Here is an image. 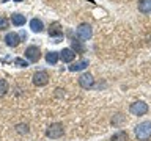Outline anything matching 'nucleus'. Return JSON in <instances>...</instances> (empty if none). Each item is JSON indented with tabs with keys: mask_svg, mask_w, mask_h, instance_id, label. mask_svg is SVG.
<instances>
[{
	"mask_svg": "<svg viewBox=\"0 0 151 141\" xmlns=\"http://www.w3.org/2000/svg\"><path fill=\"white\" fill-rule=\"evenodd\" d=\"M135 136H137L140 141L150 140V138H151V122H150V121L140 122V124L135 127Z\"/></svg>",
	"mask_w": 151,
	"mask_h": 141,
	"instance_id": "1",
	"label": "nucleus"
},
{
	"mask_svg": "<svg viewBox=\"0 0 151 141\" xmlns=\"http://www.w3.org/2000/svg\"><path fill=\"white\" fill-rule=\"evenodd\" d=\"M76 35H77V38L83 42V41H88L90 38H91L93 30H91V27H90L88 24H80V25L77 27V31H76Z\"/></svg>",
	"mask_w": 151,
	"mask_h": 141,
	"instance_id": "2",
	"label": "nucleus"
},
{
	"mask_svg": "<svg viewBox=\"0 0 151 141\" xmlns=\"http://www.w3.org/2000/svg\"><path fill=\"white\" fill-rule=\"evenodd\" d=\"M25 58L28 61H32V63H36V61H40L41 58V52L38 49L36 46H30L25 49Z\"/></svg>",
	"mask_w": 151,
	"mask_h": 141,
	"instance_id": "3",
	"label": "nucleus"
},
{
	"mask_svg": "<svg viewBox=\"0 0 151 141\" xmlns=\"http://www.w3.org/2000/svg\"><path fill=\"white\" fill-rule=\"evenodd\" d=\"M33 83L36 86H44V85L49 83V74L46 70H38V72L33 74Z\"/></svg>",
	"mask_w": 151,
	"mask_h": 141,
	"instance_id": "4",
	"label": "nucleus"
},
{
	"mask_svg": "<svg viewBox=\"0 0 151 141\" xmlns=\"http://www.w3.org/2000/svg\"><path fill=\"white\" fill-rule=\"evenodd\" d=\"M129 110H131L132 115L142 116V115H145V113L148 111V105H146L145 102H134V103H131Z\"/></svg>",
	"mask_w": 151,
	"mask_h": 141,
	"instance_id": "5",
	"label": "nucleus"
},
{
	"mask_svg": "<svg viewBox=\"0 0 151 141\" xmlns=\"http://www.w3.org/2000/svg\"><path fill=\"white\" fill-rule=\"evenodd\" d=\"M46 135L49 136V138H60V136H63V125L61 124H52L49 129H47V132H46Z\"/></svg>",
	"mask_w": 151,
	"mask_h": 141,
	"instance_id": "6",
	"label": "nucleus"
},
{
	"mask_svg": "<svg viewBox=\"0 0 151 141\" xmlns=\"http://www.w3.org/2000/svg\"><path fill=\"white\" fill-rule=\"evenodd\" d=\"M93 83H94V78L91 77V74H82V75L79 77V85H80L83 89L91 88Z\"/></svg>",
	"mask_w": 151,
	"mask_h": 141,
	"instance_id": "7",
	"label": "nucleus"
},
{
	"mask_svg": "<svg viewBox=\"0 0 151 141\" xmlns=\"http://www.w3.org/2000/svg\"><path fill=\"white\" fill-rule=\"evenodd\" d=\"M5 42H6V46L9 47H17L19 42H21V38H19L17 33H8L6 36H5Z\"/></svg>",
	"mask_w": 151,
	"mask_h": 141,
	"instance_id": "8",
	"label": "nucleus"
},
{
	"mask_svg": "<svg viewBox=\"0 0 151 141\" xmlns=\"http://www.w3.org/2000/svg\"><path fill=\"white\" fill-rule=\"evenodd\" d=\"M49 36H54V38H57V39H60V38L63 36V30H61V27H60L58 22L50 24V27H49Z\"/></svg>",
	"mask_w": 151,
	"mask_h": 141,
	"instance_id": "9",
	"label": "nucleus"
},
{
	"mask_svg": "<svg viewBox=\"0 0 151 141\" xmlns=\"http://www.w3.org/2000/svg\"><path fill=\"white\" fill-rule=\"evenodd\" d=\"M74 56H76V52L73 49H63L60 52V58H61V61H65V63H71V61L74 60Z\"/></svg>",
	"mask_w": 151,
	"mask_h": 141,
	"instance_id": "10",
	"label": "nucleus"
},
{
	"mask_svg": "<svg viewBox=\"0 0 151 141\" xmlns=\"http://www.w3.org/2000/svg\"><path fill=\"white\" fill-rule=\"evenodd\" d=\"M87 66H88V61L87 60H80V61H77V63L71 64L69 66V70H71V72H77V70H83Z\"/></svg>",
	"mask_w": 151,
	"mask_h": 141,
	"instance_id": "11",
	"label": "nucleus"
},
{
	"mask_svg": "<svg viewBox=\"0 0 151 141\" xmlns=\"http://www.w3.org/2000/svg\"><path fill=\"white\" fill-rule=\"evenodd\" d=\"M30 28H32V31L40 33V31L44 30V25H42V22L40 21V19H32L30 21Z\"/></svg>",
	"mask_w": 151,
	"mask_h": 141,
	"instance_id": "12",
	"label": "nucleus"
},
{
	"mask_svg": "<svg viewBox=\"0 0 151 141\" xmlns=\"http://www.w3.org/2000/svg\"><path fill=\"white\" fill-rule=\"evenodd\" d=\"M139 11L148 14L151 13V0H140L139 2Z\"/></svg>",
	"mask_w": 151,
	"mask_h": 141,
	"instance_id": "13",
	"label": "nucleus"
},
{
	"mask_svg": "<svg viewBox=\"0 0 151 141\" xmlns=\"http://www.w3.org/2000/svg\"><path fill=\"white\" fill-rule=\"evenodd\" d=\"M11 22H13V25H16V27H22L24 24H25V16H22V14H13Z\"/></svg>",
	"mask_w": 151,
	"mask_h": 141,
	"instance_id": "14",
	"label": "nucleus"
},
{
	"mask_svg": "<svg viewBox=\"0 0 151 141\" xmlns=\"http://www.w3.org/2000/svg\"><path fill=\"white\" fill-rule=\"evenodd\" d=\"M58 58H60V55L57 53V52H49V53L46 55V61H47L49 64H57Z\"/></svg>",
	"mask_w": 151,
	"mask_h": 141,
	"instance_id": "15",
	"label": "nucleus"
},
{
	"mask_svg": "<svg viewBox=\"0 0 151 141\" xmlns=\"http://www.w3.org/2000/svg\"><path fill=\"white\" fill-rule=\"evenodd\" d=\"M110 141H127V133H126V132H123V130L116 132V133L110 138Z\"/></svg>",
	"mask_w": 151,
	"mask_h": 141,
	"instance_id": "16",
	"label": "nucleus"
},
{
	"mask_svg": "<svg viewBox=\"0 0 151 141\" xmlns=\"http://www.w3.org/2000/svg\"><path fill=\"white\" fill-rule=\"evenodd\" d=\"M73 50L76 52V53H83L85 52V47L82 44V41H73Z\"/></svg>",
	"mask_w": 151,
	"mask_h": 141,
	"instance_id": "17",
	"label": "nucleus"
},
{
	"mask_svg": "<svg viewBox=\"0 0 151 141\" xmlns=\"http://www.w3.org/2000/svg\"><path fill=\"white\" fill-rule=\"evenodd\" d=\"M6 91H8V83H6V80L0 78V97H3L5 94H6Z\"/></svg>",
	"mask_w": 151,
	"mask_h": 141,
	"instance_id": "18",
	"label": "nucleus"
},
{
	"mask_svg": "<svg viewBox=\"0 0 151 141\" xmlns=\"http://www.w3.org/2000/svg\"><path fill=\"white\" fill-rule=\"evenodd\" d=\"M14 64L19 66V68H27V66H28V61L22 60V58H14Z\"/></svg>",
	"mask_w": 151,
	"mask_h": 141,
	"instance_id": "19",
	"label": "nucleus"
},
{
	"mask_svg": "<svg viewBox=\"0 0 151 141\" xmlns=\"http://www.w3.org/2000/svg\"><path fill=\"white\" fill-rule=\"evenodd\" d=\"M6 27H8V21L3 17H0V30H5Z\"/></svg>",
	"mask_w": 151,
	"mask_h": 141,
	"instance_id": "20",
	"label": "nucleus"
},
{
	"mask_svg": "<svg viewBox=\"0 0 151 141\" xmlns=\"http://www.w3.org/2000/svg\"><path fill=\"white\" fill-rule=\"evenodd\" d=\"M17 132H21V133H24V132H28V127L27 125H17Z\"/></svg>",
	"mask_w": 151,
	"mask_h": 141,
	"instance_id": "21",
	"label": "nucleus"
},
{
	"mask_svg": "<svg viewBox=\"0 0 151 141\" xmlns=\"http://www.w3.org/2000/svg\"><path fill=\"white\" fill-rule=\"evenodd\" d=\"M16 2H22V0H16Z\"/></svg>",
	"mask_w": 151,
	"mask_h": 141,
	"instance_id": "22",
	"label": "nucleus"
},
{
	"mask_svg": "<svg viewBox=\"0 0 151 141\" xmlns=\"http://www.w3.org/2000/svg\"><path fill=\"white\" fill-rule=\"evenodd\" d=\"M2 2H8V0H2Z\"/></svg>",
	"mask_w": 151,
	"mask_h": 141,
	"instance_id": "23",
	"label": "nucleus"
}]
</instances>
